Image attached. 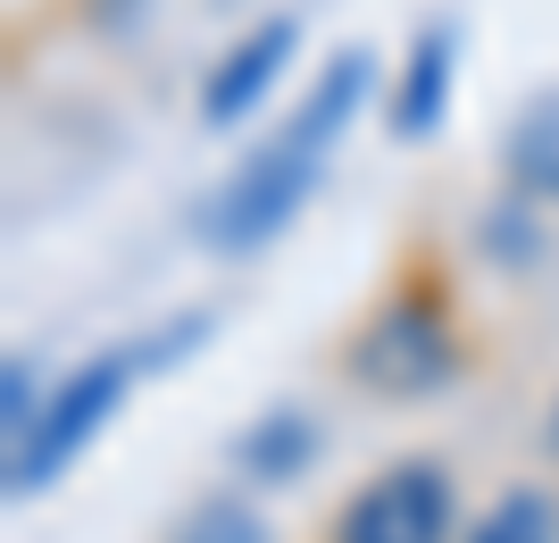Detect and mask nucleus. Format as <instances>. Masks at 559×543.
Instances as JSON below:
<instances>
[{
    "label": "nucleus",
    "mask_w": 559,
    "mask_h": 543,
    "mask_svg": "<svg viewBox=\"0 0 559 543\" xmlns=\"http://www.w3.org/2000/svg\"><path fill=\"white\" fill-rule=\"evenodd\" d=\"M368 68H376L368 50H334L326 68L309 75L301 109L226 176V192H217L210 217H201V235H210L217 251H234V260H242V251H267V243L301 217V201L318 192L343 126L359 118V101H368Z\"/></svg>",
    "instance_id": "f257e3e1"
},
{
    "label": "nucleus",
    "mask_w": 559,
    "mask_h": 543,
    "mask_svg": "<svg viewBox=\"0 0 559 543\" xmlns=\"http://www.w3.org/2000/svg\"><path fill=\"white\" fill-rule=\"evenodd\" d=\"M467 368V327H460V293L435 260H409L384 302L350 327L343 343V377L368 385L376 402H426Z\"/></svg>",
    "instance_id": "f03ea898"
},
{
    "label": "nucleus",
    "mask_w": 559,
    "mask_h": 543,
    "mask_svg": "<svg viewBox=\"0 0 559 543\" xmlns=\"http://www.w3.org/2000/svg\"><path fill=\"white\" fill-rule=\"evenodd\" d=\"M159 352H176V343H117V352L84 359L75 377L50 385L43 410H34V426H25L17 444H9V494H43V485H59V476L75 469V451H84L100 426L117 418L126 385H134Z\"/></svg>",
    "instance_id": "7ed1b4c3"
},
{
    "label": "nucleus",
    "mask_w": 559,
    "mask_h": 543,
    "mask_svg": "<svg viewBox=\"0 0 559 543\" xmlns=\"http://www.w3.org/2000/svg\"><path fill=\"white\" fill-rule=\"evenodd\" d=\"M326 543H460V476L435 451H401L393 469L350 485Z\"/></svg>",
    "instance_id": "20e7f679"
},
{
    "label": "nucleus",
    "mask_w": 559,
    "mask_h": 543,
    "mask_svg": "<svg viewBox=\"0 0 559 543\" xmlns=\"http://www.w3.org/2000/svg\"><path fill=\"white\" fill-rule=\"evenodd\" d=\"M293 50H301V25H293V17L251 25V34H242V43L210 68V84H201V126H217V134H226V126H242L259 101H267V84L293 68Z\"/></svg>",
    "instance_id": "39448f33"
},
{
    "label": "nucleus",
    "mask_w": 559,
    "mask_h": 543,
    "mask_svg": "<svg viewBox=\"0 0 559 543\" xmlns=\"http://www.w3.org/2000/svg\"><path fill=\"white\" fill-rule=\"evenodd\" d=\"M443 109H451V34L426 25L418 43H409V68H401V93L384 109V126H393V142H426L443 126Z\"/></svg>",
    "instance_id": "423d86ee"
},
{
    "label": "nucleus",
    "mask_w": 559,
    "mask_h": 543,
    "mask_svg": "<svg viewBox=\"0 0 559 543\" xmlns=\"http://www.w3.org/2000/svg\"><path fill=\"white\" fill-rule=\"evenodd\" d=\"M309 444H318V426H309V410H267V418H251L242 435H234V469L251 476V485H284V476L309 460Z\"/></svg>",
    "instance_id": "0eeeda50"
},
{
    "label": "nucleus",
    "mask_w": 559,
    "mask_h": 543,
    "mask_svg": "<svg viewBox=\"0 0 559 543\" xmlns=\"http://www.w3.org/2000/svg\"><path fill=\"white\" fill-rule=\"evenodd\" d=\"M501 176H510L526 201H559V93H543L526 118L510 126V151H501Z\"/></svg>",
    "instance_id": "6e6552de"
},
{
    "label": "nucleus",
    "mask_w": 559,
    "mask_h": 543,
    "mask_svg": "<svg viewBox=\"0 0 559 543\" xmlns=\"http://www.w3.org/2000/svg\"><path fill=\"white\" fill-rule=\"evenodd\" d=\"M460 543H559V494L551 485H510L476 527H460Z\"/></svg>",
    "instance_id": "1a4fd4ad"
},
{
    "label": "nucleus",
    "mask_w": 559,
    "mask_h": 543,
    "mask_svg": "<svg viewBox=\"0 0 559 543\" xmlns=\"http://www.w3.org/2000/svg\"><path fill=\"white\" fill-rule=\"evenodd\" d=\"M176 543H276V535L259 527V510H251V501H234V494H210V501H192V510H185Z\"/></svg>",
    "instance_id": "9d476101"
},
{
    "label": "nucleus",
    "mask_w": 559,
    "mask_h": 543,
    "mask_svg": "<svg viewBox=\"0 0 559 543\" xmlns=\"http://www.w3.org/2000/svg\"><path fill=\"white\" fill-rule=\"evenodd\" d=\"M551 451H559V410H551Z\"/></svg>",
    "instance_id": "9b49d317"
}]
</instances>
